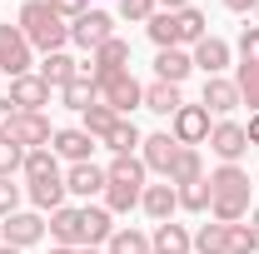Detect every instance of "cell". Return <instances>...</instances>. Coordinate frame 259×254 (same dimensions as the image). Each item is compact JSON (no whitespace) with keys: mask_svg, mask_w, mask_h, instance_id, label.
I'll use <instances>...</instances> for the list:
<instances>
[{"mask_svg":"<svg viewBox=\"0 0 259 254\" xmlns=\"http://www.w3.org/2000/svg\"><path fill=\"white\" fill-rule=\"evenodd\" d=\"M209 190H214V199H209V215L220 224H239L249 220V175L239 170V164H220L214 175H209Z\"/></svg>","mask_w":259,"mask_h":254,"instance_id":"1","label":"cell"},{"mask_svg":"<svg viewBox=\"0 0 259 254\" xmlns=\"http://www.w3.org/2000/svg\"><path fill=\"white\" fill-rule=\"evenodd\" d=\"M15 25L30 40V50H40V55H55V50H65V40H70V25L50 10V0H25Z\"/></svg>","mask_w":259,"mask_h":254,"instance_id":"2","label":"cell"},{"mask_svg":"<svg viewBox=\"0 0 259 254\" xmlns=\"http://www.w3.org/2000/svg\"><path fill=\"white\" fill-rule=\"evenodd\" d=\"M95 90H100V105H110L120 120H125L130 110H140V105H145V85H140L130 70L110 75V80H95Z\"/></svg>","mask_w":259,"mask_h":254,"instance_id":"3","label":"cell"},{"mask_svg":"<svg viewBox=\"0 0 259 254\" xmlns=\"http://www.w3.org/2000/svg\"><path fill=\"white\" fill-rule=\"evenodd\" d=\"M30 40L20 35V25H0V75H10V80H20V75H30Z\"/></svg>","mask_w":259,"mask_h":254,"instance_id":"4","label":"cell"},{"mask_svg":"<svg viewBox=\"0 0 259 254\" xmlns=\"http://www.w3.org/2000/svg\"><path fill=\"white\" fill-rule=\"evenodd\" d=\"M45 239V220H40V209H15V215H5L0 224V244H15V249H30Z\"/></svg>","mask_w":259,"mask_h":254,"instance_id":"5","label":"cell"},{"mask_svg":"<svg viewBox=\"0 0 259 254\" xmlns=\"http://www.w3.org/2000/svg\"><path fill=\"white\" fill-rule=\"evenodd\" d=\"M209 110H204V105H180V110H175V115H169V135H175V140H180V145H204V140H209Z\"/></svg>","mask_w":259,"mask_h":254,"instance_id":"6","label":"cell"},{"mask_svg":"<svg viewBox=\"0 0 259 254\" xmlns=\"http://www.w3.org/2000/svg\"><path fill=\"white\" fill-rule=\"evenodd\" d=\"M130 65V40H105L100 50H90V60L80 65V75H90V80H110V75H120Z\"/></svg>","mask_w":259,"mask_h":254,"instance_id":"7","label":"cell"},{"mask_svg":"<svg viewBox=\"0 0 259 254\" xmlns=\"http://www.w3.org/2000/svg\"><path fill=\"white\" fill-rule=\"evenodd\" d=\"M70 40H75L80 50H100L105 40H115V20H110L105 10H85L80 20H70Z\"/></svg>","mask_w":259,"mask_h":254,"instance_id":"8","label":"cell"},{"mask_svg":"<svg viewBox=\"0 0 259 254\" xmlns=\"http://www.w3.org/2000/svg\"><path fill=\"white\" fill-rule=\"evenodd\" d=\"M180 150H185V145H180L169 130H160V135H145V145H140V159H145V170H155V175H164V180H169V170H175Z\"/></svg>","mask_w":259,"mask_h":254,"instance_id":"9","label":"cell"},{"mask_svg":"<svg viewBox=\"0 0 259 254\" xmlns=\"http://www.w3.org/2000/svg\"><path fill=\"white\" fill-rule=\"evenodd\" d=\"M209 150L220 155V164H239V155L249 150L244 125H239V120H214V130H209Z\"/></svg>","mask_w":259,"mask_h":254,"instance_id":"10","label":"cell"},{"mask_svg":"<svg viewBox=\"0 0 259 254\" xmlns=\"http://www.w3.org/2000/svg\"><path fill=\"white\" fill-rule=\"evenodd\" d=\"M115 234V215L105 204H85L80 209V249H95V244H110Z\"/></svg>","mask_w":259,"mask_h":254,"instance_id":"11","label":"cell"},{"mask_svg":"<svg viewBox=\"0 0 259 254\" xmlns=\"http://www.w3.org/2000/svg\"><path fill=\"white\" fill-rule=\"evenodd\" d=\"M10 140H15V145H25V150H45V145L55 140V130H50V120H45V110H35V115H15Z\"/></svg>","mask_w":259,"mask_h":254,"instance_id":"12","label":"cell"},{"mask_svg":"<svg viewBox=\"0 0 259 254\" xmlns=\"http://www.w3.org/2000/svg\"><path fill=\"white\" fill-rule=\"evenodd\" d=\"M10 105H15L20 115H35V110L50 105V85H45L40 75H20V80H10Z\"/></svg>","mask_w":259,"mask_h":254,"instance_id":"13","label":"cell"},{"mask_svg":"<svg viewBox=\"0 0 259 254\" xmlns=\"http://www.w3.org/2000/svg\"><path fill=\"white\" fill-rule=\"evenodd\" d=\"M105 185H110V175H105L100 164H70V170H65V190L80 194V199H95V194H105Z\"/></svg>","mask_w":259,"mask_h":254,"instance_id":"14","label":"cell"},{"mask_svg":"<svg viewBox=\"0 0 259 254\" xmlns=\"http://www.w3.org/2000/svg\"><path fill=\"white\" fill-rule=\"evenodd\" d=\"M50 150L55 159H70V164H90V150H95V140L85 135V130H55V140H50Z\"/></svg>","mask_w":259,"mask_h":254,"instance_id":"15","label":"cell"},{"mask_svg":"<svg viewBox=\"0 0 259 254\" xmlns=\"http://www.w3.org/2000/svg\"><path fill=\"white\" fill-rule=\"evenodd\" d=\"M140 204H145V215L155 224H164V220H175V209H180V190H175L169 180H164V185H145Z\"/></svg>","mask_w":259,"mask_h":254,"instance_id":"16","label":"cell"},{"mask_svg":"<svg viewBox=\"0 0 259 254\" xmlns=\"http://www.w3.org/2000/svg\"><path fill=\"white\" fill-rule=\"evenodd\" d=\"M25 194H30V204L40 209V215H45V209L55 215L70 190H65V175H45V180H25Z\"/></svg>","mask_w":259,"mask_h":254,"instance_id":"17","label":"cell"},{"mask_svg":"<svg viewBox=\"0 0 259 254\" xmlns=\"http://www.w3.org/2000/svg\"><path fill=\"white\" fill-rule=\"evenodd\" d=\"M209 115H229L234 105H239V85L225 80V75H204V100H199Z\"/></svg>","mask_w":259,"mask_h":254,"instance_id":"18","label":"cell"},{"mask_svg":"<svg viewBox=\"0 0 259 254\" xmlns=\"http://www.w3.org/2000/svg\"><path fill=\"white\" fill-rule=\"evenodd\" d=\"M150 249H155V254H190L194 249V234L185 229V224L164 220V224H155V234H150Z\"/></svg>","mask_w":259,"mask_h":254,"instance_id":"19","label":"cell"},{"mask_svg":"<svg viewBox=\"0 0 259 254\" xmlns=\"http://www.w3.org/2000/svg\"><path fill=\"white\" fill-rule=\"evenodd\" d=\"M190 60L199 65L204 75H225V70H229V45L220 40V35H204V40L194 45V55H190Z\"/></svg>","mask_w":259,"mask_h":254,"instance_id":"20","label":"cell"},{"mask_svg":"<svg viewBox=\"0 0 259 254\" xmlns=\"http://www.w3.org/2000/svg\"><path fill=\"white\" fill-rule=\"evenodd\" d=\"M190 70H194V60H190V50H180V45H169V50L155 55V80H164V85H180Z\"/></svg>","mask_w":259,"mask_h":254,"instance_id":"21","label":"cell"},{"mask_svg":"<svg viewBox=\"0 0 259 254\" xmlns=\"http://www.w3.org/2000/svg\"><path fill=\"white\" fill-rule=\"evenodd\" d=\"M75 75H80V65L70 60L65 50H55V55H45V60H40V80H45L50 90H65V85H70Z\"/></svg>","mask_w":259,"mask_h":254,"instance_id":"22","label":"cell"},{"mask_svg":"<svg viewBox=\"0 0 259 254\" xmlns=\"http://www.w3.org/2000/svg\"><path fill=\"white\" fill-rule=\"evenodd\" d=\"M60 100H65V110H80V115H85L90 105H100V90H95V80H90V75H75V80L60 90Z\"/></svg>","mask_w":259,"mask_h":254,"instance_id":"23","label":"cell"},{"mask_svg":"<svg viewBox=\"0 0 259 254\" xmlns=\"http://www.w3.org/2000/svg\"><path fill=\"white\" fill-rule=\"evenodd\" d=\"M50 234H55V244H70V249H80V209L60 204V209L50 215Z\"/></svg>","mask_w":259,"mask_h":254,"instance_id":"24","label":"cell"},{"mask_svg":"<svg viewBox=\"0 0 259 254\" xmlns=\"http://www.w3.org/2000/svg\"><path fill=\"white\" fill-rule=\"evenodd\" d=\"M140 145H145V135L135 130V120H115V130L105 135V150L110 155H135Z\"/></svg>","mask_w":259,"mask_h":254,"instance_id":"25","label":"cell"},{"mask_svg":"<svg viewBox=\"0 0 259 254\" xmlns=\"http://www.w3.org/2000/svg\"><path fill=\"white\" fill-rule=\"evenodd\" d=\"M185 100H180V85H164V80H155V85H145V110H155V115H175Z\"/></svg>","mask_w":259,"mask_h":254,"instance_id":"26","label":"cell"},{"mask_svg":"<svg viewBox=\"0 0 259 254\" xmlns=\"http://www.w3.org/2000/svg\"><path fill=\"white\" fill-rule=\"evenodd\" d=\"M175 35H180V50H185V45H199V40L209 35V20L190 5V10H180V15H175Z\"/></svg>","mask_w":259,"mask_h":254,"instance_id":"27","label":"cell"},{"mask_svg":"<svg viewBox=\"0 0 259 254\" xmlns=\"http://www.w3.org/2000/svg\"><path fill=\"white\" fill-rule=\"evenodd\" d=\"M225 254H259V229L254 224H225Z\"/></svg>","mask_w":259,"mask_h":254,"instance_id":"28","label":"cell"},{"mask_svg":"<svg viewBox=\"0 0 259 254\" xmlns=\"http://www.w3.org/2000/svg\"><path fill=\"white\" fill-rule=\"evenodd\" d=\"M140 194H145V185H115V180H110V185H105V209H110V215H130V209L140 204Z\"/></svg>","mask_w":259,"mask_h":254,"instance_id":"29","label":"cell"},{"mask_svg":"<svg viewBox=\"0 0 259 254\" xmlns=\"http://www.w3.org/2000/svg\"><path fill=\"white\" fill-rule=\"evenodd\" d=\"M194 180H204V159H199V150H180V159H175V170H169V185H194Z\"/></svg>","mask_w":259,"mask_h":254,"instance_id":"30","label":"cell"},{"mask_svg":"<svg viewBox=\"0 0 259 254\" xmlns=\"http://www.w3.org/2000/svg\"><path fill=\"white\" fill-rule=\"evenodd\" d=\"M105 175H110L115 185H145V159L140 155H115Z\"/></svg>","mask_w":259,"mask_h":254,"instance_id":"31","label":"cell"},{"mask_svg":"<svg viewBox=\"0 0 259 254\" xmlns=\"http://www.w3.org/2000/svg\"><path fill=\"white\" fill-rule=\"evenodd\" d=\"M115 120H120V115H115V110H110V105H90V110H85V115H80V130H85V135H90V140H105V135H110V130H115Z\"/></svg>","mask_w":259,"mask_h":254,"instance_id":"32","label":"cell"},{"mask_svg":"<svg viewBox=\"0 0 259 254\" xmlns=\"http://www.w3.org/2000/svg\"><path fill=\"white\" fill-rule=\"evenodd\" d=\"M25 180H45V175H60V164H55V150L45 145V150H25V170H20Z\"/></svg>","mask_w":259,"mask_h":254,"instance_id":"33","label":"cell"},{"mask_svg":"<svg viewBox=\"0 0 259 254\" xmlns=\"http://www.w3.org/2000/svg\"><path fill=\"white\" fill-rule=\"evenodd\" d=\"M145 30H150V40H155L160 50H169V45H180V35H175V15H169V10H155V15L145 20Z\"/></svg>","mask_w":259,"mask_h":254,"instance_id":"34","label":"cell"},{"mask_svg":"<svg viewBox=\"0 0 259 254\" xmlns=\"http://www.w3.org/2000/svg\"><path fill=\"white\" fill-rule=\"evenodd\" d=\"M175 190H180V204H185L190 215H204V209H209V199H214L209 180H194V185H175Z\"/></svg>","mask_w":259,"mask_h":254,"instance_id":"35","label":"cell"},{"mask_svg":"<svg viewBox=\"0 0 259 254\" xmlns=\"http://www.w3.org/2000/svg\"><path fill=\"white\" fill-rule=\"evenodd\" d=\"M105 254H150V234H140V229H115Z\"/></svg>","mask_w":259,"mask_h":254,"instance_id":"36","label":"cell"},{"mask_svg":"<svg viewBox=\"0 0 259 254\" xmlns=\"http://www.w3.org/2000/svg\"><path fill=\"white\" fill-rule=\"evenodd\" d=\"M234 85H239V105H249V110L259 115V65H239Z\"/></svg>","mask_w":259,"mask_h":254,"instance_id":"37","label":"cell"},{"mask_svg":"<svg viewBox=\"0 0 259 254\" xmlns=\"http://www.w3.org/2000/svg\"><path fill=\"white\" fill-rule=\"evenodd\" d=\"M20 170H25V145H15L10 135H0V175H5V180H15Z\"/></svg>","mask_w":259,"mask_h":254,"instance_id":"38","label":"cell"},{"mask_svg":"<svg viewBox=\"0 0 259 254\" xmlns=\"http://www.w3.org/2000/svg\"><path fill=\"white\" fill-rule=\"evenodd\" d=\"M194 249L199 254H225V224H199V234H194Z\"/></svg>","mask_w":259,"mask_h":254,"instance_id":"39","label":"cell"},{"mask_svg":"<svg viewBox=\"0 0 259 254\" xmlns=\"http://www.w3.org/2000/svg\"><path fill=\"white\" fill-rule=\"evenodd\" d=\"M155 5H160V0H120V15L135 20V25H145V20L155 15Z\"/></svg>","mask_w":259,"mask_h":254,"instance_id":"40","label":"cell"},{"mask_svg":"<svg viewBox=\"0 0 259 254\" xmlns=\"http://www.w3.org/2000/svg\"><path fill=\"white\" fill-rule=\"evenodd\" d=\"M239 60L259 65V25H244V30H239Z\"/></svg>","mask_w":259,"mask_h":254,"instance_id":"41","label":"cell"},{"mask_svg":"<svg viewBox=\"0 0 259 254\" xmlns=\"http://www.w3.org/2000/svg\"><path fill=\"white\" fill-rule=\"evenodd\" d=\"M20 185H15V180H5V175H0V220H5V215H15V209H20Z\"/></svg>","mask_w":259,"mask_h":254,"instance_id":"42","label":"cell"},{"mask_svg":"<svg viewBox=\"0 0 259 254\" xmlns=\"http://www.w3.org/2000/svg\"><path fill=\"white\" fill-rule=\"evenodd\" d=\"M50 10H55L60 20H80V15L90 10V0H50Z\"/></svg>","mask_w":259,"mask_h":254,"instance_id":"43","label":"cell"},{"mask_svg":"<svg viewBox=\"0 0 259 254\" xmlns=\"http://www.w3.org/2000/svg\"><path fill=\"white\" fill-rule=\"evenodd\" d=\"M15 105H10V95H0V135H10V125H15Z\"/></svg>","mask_w":259,"mask_h":254,"instance_id":"44","label":"cell"},{"mask_svg":"<svg viewBox=\"0 0 259 254\" xmlns=\"http://www.w3.org/2000/svg\"><path fill=\"white\" fill-rule=\"evenodd\" d=\"M225 5H229V10H234V15H249V10H254L259 0H225Z\"/></svg>","mask_w":259,"mask_h":254,"instance_id":"45","label":"cell"},{"mask_svg":"<svg viewBox=\"0 0 259 254\" xmlns=\"http://www.w3.org/2000/svg\"><path fill=\"white\" fill-rule=\"evenodd\" d=\"M244 135H249V145H259V115H249V125H244Z\"/></svg>","mask_w":259,"mask_h":254,"instance_id":"46","label":"cell"},{"mask_svg":"<svg viewBox=\"0 0 259 254\" xmlns=\"http://www.w3.org/2000/svg\"><path fill=\"white\" fill-rule=\"evenodd\" d=\"M164 10H169V15H180V10H190V0H160Z\"/></svg>","mask_w":259,"mask_h":254,"instance_id":"47","label":"cell"},{"mask_svg":"<svg viewBox=\"0 0 259 254\" xmlns=\"http://www.w3.org/2000/svg\"><path fill=\"white\" fill-rule=\"evenodd\" d=\"M50 254H80V249H70V244H55V249H50Z\"/></svg>","mask_w":259,"mask_h":254,"instance_id":"48","label":"cell"},{"mask_svg":"<svg viewBox=\"0 0 259 254\" xmlns=\"http://www.w3.org/2000/svg\"><path fill=\"white\" fill-rule=\"evenodd\" d=\"M249 224H254V229H259V204H254V209H249Z\"/></svg>","mask_w":259,"mask_h":254,"instance_id":"49","label":"cell"},{"mask_svg":"<svg viewBox=\"0 0 259 254\" xmlns=\"http://www.w3.org/2000/svg\"><path fill=\"white\" fill-rule=\"evenodd\" d=\"M0 254H20V249H15V244H0Z\"/></svg>","mask_w":259,"mask_h":254,"instance_id":"50","label":"cell"},{"mask_svg":"<svg viewBox=\"0 0 259 254\" xmlns=\"http://www.w3.org/2000/svg\"><path fill=\"white\" fill-rule=\"evenodd\" d=\"M80 254H100V249H80Z\"/></svg>","mask_w":259,"mask_h":254,"instance_id":"51","label":"cell"},{"mask_svg":"<svg viewBox=\"0 0 259 254\" xmlns=\"http://www.w3.org/2000/svg\"><path fill=\"white\" fill-rule=\"evenodd\" d=\"M254 20H259V5H254Z\"/></svg>","mask_w":259,"mask_h":254,"instance_id":"52","label":"cell"},{"mask_svg":"<svg viewBox=\"0 0 259 254\" xmlns=\"http://www.w3.org/2000/svg\"><path fill=\"white\" fill-rule=\"evenodd\" d=\"M150 254H155V249H150Z\"/></svg>","mask_w":259,"mask_h":254,"instance_id":"53","label":"cell"}]
</instances>
